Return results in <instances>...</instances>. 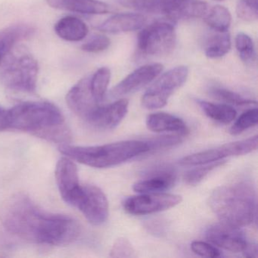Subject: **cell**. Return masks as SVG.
I'll use <instances>...</instances> for the list:
<instances>
[{
    "label": "cell",
    "instance_id": "6da1fadb",
    "mask_svg": "<svg viewBox=\"0 0 258 258\" xmlns=\"http://www.w3.org/2000/svg\"><path fill=\"white\" fill-rule=\"evenodd\" d=\"M0 221L10 233L35 244L67 245L78 239L81 232L75 219L43 211L22 192L12 195L3 202Z\"/></svg>",
    "mask_w": 258,
    "mask_h": 258
},
{
    "label": "cell",
    "instance_id": "7a4b0ae2",
    "mask_svg": "<svg viewBox=\"0 0 258 258\" xmlns=\"http://www.w3.org/2000/svg\"><path fill=\"white\" fill-rule=\"evenodd\" d=\"M9 130L23 131L60 145L69 144L71 131L58 107L48 102H26L8 109Z\"/></svg>",
    "mask_w": 258,
    "mask_h": 258
},
{
    "label": "cell",
    "instance_id": "3957f363",
    "mask_svg": "<svg viewBox=\"0 0 258 258\" xmlns=\"http://www.w3.org/2000/svg\"><path fill=\"white\" fill-rule=\"evenodd\" d=\"M209 205L221 223L244 227L256 218V190L245 181L221 185L211 193Z\"/></svg>",
    "mask_w": 258,
    "mask_h": 258
},
{
    "label": "cell",
    "instance_id": "277c9868",
    "mask_svg": "<svg viewBox=\"0 0 258 258\" xmlns=\"http://www.w3.org/2000/svg\"><path fill=\"white\" fill-rule=\"evenodd\" d=\"M60 152L73 161L95 168H107L123 164L150 152L148 141L128 140L96 146L60 145Z\"/></svg>",
    "mask_w": 258,
    "mask_h": 258
},
{
    "label": "cell",
    "instance_id": "5b68a950",
    "mask_svg": "<svg viewBox=\"0 0 258 258\" xmlns=\"http://www.w3.org/2000/svg\"><path fill=\"white\" fill-rule=\"evenodd\" d=\"M38 75L37 59L24 46L16 45L0 64V80L13 91L35 93Z\"/></svg>",
    "mask_w": 258,
    "mask_h": 258
},
{
    "label": "cell",
    "instance_id": "8992f818",
    "mask_svg": "<svg viewBox=\"0 0 258 258\" xmlns=\"http://www.w3.org/2000/svg\"><path fill=\"white\" fill-rule=\"evenodd\" d=\"M176 34L174 26L167 22H156L139 34V52L145 55H165L174 49Z\"/></svg>",
    "mask_w": 258,
    "mask_h": 258
},
{
    "label": "cell",
    "instance_id": "52a82bcc",
    "mask_svg": "<svg viewBox=\"0 0 258 258\" xmlns=\"http://www.w3.org/2000/svg\"><path fill=\"white\" fill-rule=\"evenodd\" d=\"M188 76L186 66H178L170 69L148 89L142 98V105L149 110L165 106L169 98L185 84Z\"/></svg>",
    "mask_w": 258,
    "mask_h": 258
},
{
    "label": "cell",
    "instance_id": "ba28073f",
    "mask_svg": "<svg viewBox=\"0 0 258 258\" xmlns=\"http://www.w3.org/2000/svg\"><path fill=\"white\" fill-rule=\"evenodd\" d=\"M257 143L258 137L256 135L245 140L226 143L215 149L184 157L179 163L182 166H199L221 161L229 157L247 155L256 150Z\"/></svg>",
    "mask_w": 258,
    "mask_h": 258
},
{
    "label": "cell",
    "instance_id": "9c48e42d",
    "mask_svg": "<svg viewBox=\"0 0 258 258\" xmlns=\"http://www.w3.org/2000/svg\"><path fill=\"white\" fill-rule=\"evenodd\" d=\"M123 202V209L132 215H147L167 211L182 202V196L167 193H140Z\"/></svg>",
    "mask_w": 258,
    "mask_h": 258
},
{
    "label": "cell",
    "instance_id": "30bf717a",
    "mask_svg": "<svg viewBox=\"0 0 258 258\" xmlns=\"http://www.w3.org/2000/svg\"><path fill=\"white\" fill-rule=\"evenodd\" d=\"M55 179L58 191L63 200L76 208L83 194V185L80 182L78 167L73 160L63 157L55 167Z\"/></svg>",
    "mask_w": 258,
    "mask_h": 258
},
{
    "label": "cell",
    "instance_id": "8fae6325",
    "mask_svg": "<svg viewBox=\"0 0 258 258\" xmlns=\"http://www.w3.org/2000/svg\"><path fill=\"white\" fill-rule=\"evenodd\" d=\"M76 208L94 226L103 224L108 217L109 207L105 193L96 185H83V194Z\"/></svg>",
    "mask_w": 258,
    "mask_h": 258
},
{
    "label": "cell",
    "instance_id": "7c38bea8",
    "mask_svg": "<svg viewBox=\"0 0 258 258\" xmlns=\"http://www.w3.org/2000/svg\"><path fill=\"white\" fill-rule=\"evenodd\" d=\"M90 77L91 75L80 80L66 96V102L69 108L87 123L101 104L96 100L92 93Z\"/></svg>",
    "mask_w": 258,
    "mask_h": 258
},
{
    "label": "cell",
    "instance_id": "4fadbf2b",
    "mask_svg": "<svg viewBox=\"0 0 258 258\" xmlns=\"http://www.w3.org/2000/svg\"><path fill=\"white\" fill-rule=\"evenodd\" d=\"M205 236L214 245L233 253L242 252L247 244L240 228L221 222L210 226L205 232Z\"/></svg>",
    "mask_w": 258,
    "mask_h": 258
},
{
    "label": "cell",
    "instance_id": "5bb4252c",
    "mask_svg": "<svg viewBox=\"0 0 258 258\" xmlns=\"http://www.w3.org/2000/svg\"><path fill=\"white\" fill-rule=\"evenodd\" d=\"M162 71V64L158 63L142 66L117 84L110 92V96L118 98L134 93L152 82Z\"/></svg>",
    "mask_w": 258,
    "mask_h": 258
},
{
    "label": "cell",
    "instance_id": "9a60e30c",
    "mask_svg": "<svg viewBox=\"0 0 258 258\" xmlns=\"http://www.w3.org/2000/svg\"><path fill=\"white\" fill-rule=\"evenodd\" d=\"M129 102L122 99L108 104L99 105L87 123L96 129L110 131L117 127L127 114Z\"/></svg>",
    "mask_w": 258,
    "mask_h": 258
},
{
    "label": "cell",
    "instance_id": "2e32d148",
    "mask_svg": "<svg viewBox=\"0 0 258 258\" xmlns=\"http://www.w3.org/2000/svg\"><path fill=\"white\" fill-rule=\"evenodd\" d=\"M176 180L174 169L160 166L148 172L146 177L134 184L133 188L138 193H160L170 189Z\"/></svg>",
    "mask_w": 258,
    "mask_h": 258
},
{
    "label": "cell",
    "instance_id": "e0dca14e",
    "mask_svg": "<svg viewBox=\"0 0 258 258\" xmlns=\"http://www.w3.org/2000/svg\"><path fill=\"white\" fill-rule=\"evenodd\" d=\"M147 19L138 13H121L114 15L97 27L99 31L108 34H121L141 29L146 25Z\"/></svg>",
    "mask_w": 258,
    "mask_h": 258
},
{
    "label": "cell",
    "instance_id": "ac0fdd59",
    "mask_svg": "<svg viewBox=\"0 0 258 258\" xmlns=\"http://www.w3.org/2000/svg\"><path fill=\"white\" fill-rule=\"evenodd\" d=\"M53 8L83 15H103L111 11L109 6L99 0H47Z\"/></svg>",
    "mask_w": 258,
    "mask_h": 258
},
{
    "label": "cell",
    "instance_id": "d6986e66",
    "mask_svg": "<svg viewBox=\"0 0 258 258\" xmlns=\"http://www.w3.org/2000/svg\"><path fill=\"white\" fill-rule=\"evenodd\" d=\"M34 29L30 25H12L0 31V64L18 43L32 37Z\"/></svg>",
    "mask_w": 258,
    "mask_h": 258
},
{
    "label": "cell",
    "instance_id": "ffe728a7",
    "mask_svg": "<svg viewBox=\"0 0 258 258\" xmlns=\"http://www.w3.org/2000/svg\"><path fill=\"white\" fill-rule=\"evenodd\" d=\"M146 126L149 131L155 133L174 132L184 137L188 133V127L182 119L164 112L149 114L146 119Z\"/></svg>",
    "mask_w": 258,
    "mask_h": 258
},
{
    "label": "cell",
    "instance_id": "44dd1931",
    "mask_svg": "<svg viewBox=\"0 0 258 258\" xmlns=\"http://www.w3.org/2000/svg\"><path fill=\"white\" fill-rule=\"evenodd\" d=\"M208 13V4L201 0H176L167 12V17L173 22L199 19Z\"/></svg>",
    "mask_w": 258,
    "mask_h": 258
},
{
    "label": "cell",
    "instance_id": "7402d4cb",
    "mask_svg": "<svg viewBox=\"0 0 258 258\" xmlns=\"http://www.w3.org/2000/svg\"><path fill=\"white\" fill-rule=\"evenodd\" d=\"M55 34L68 42H79L84 40L89 33L88 27L78 18L68 16L61 18L54 27Z\"/></svg>",
    "mask_w": 258,
    "mask_h": 258
},
{
    "label": "cell",
    "instance_id": "603a6c76",
    "mask_svg": "<svg viewBox=\"0 0 258 258\" xmlns=\"http://www.w3.org/2000/svg\"><path fill=\"white\" fill-rule=\"evenodd\" d=\"M119 4L136 11L167 14L176 0H117Z\"/></svg>",
    "mask_w": 258,
    "mask_h": 258
},
{
    "label": "cell",
    "instance_id": "cb8c5ba5",
    "mask_svg": "<svg viewBox=\"0 0 258 258\" xmlns=\"http://www.w3.org/2000/svg\"><path fill=\"white\" fill-rule=\"evenodd\" d=\"M205 115L211 120L223 124H228L235 120L237 112L235 108L227 104H215L205 101H198Z\"/></svg>",
    "mask_w": 258,
    "mask_h": 258
},
{
    "label": "cell",
    "instance_id": "d4e9b609",
    "mask_svg": "<svg viewBox=\"0 0 258 258\" xmlns=\"http://www.w3.org/2000/svg\"><path fill=\"white\" fill-rule=\"evenodd\" d=\"M231 49V39L228 31L217 32L208 39L205 46V55L209 58H221Z\"/></svg>",
    "mask_w": 258,
    "mask_h": 258
},
{
    "label": "cell",
    "instance_id": "484cf974",
    "mask_svg": "<svg viewBox=\"0 0 258 258\" xmlns=\"http://www.w3.org/2000/svg\"><path fill=\"white\" fill-rule=\"evenodd\" d=\"M205 21L210 28L217 32H225L230 27L232 16L226 7L215 6L205 15Z\"/></svg>",
    "mask_w": 258,
    "mask_h": 258
},
{
    "label": "cell",
    "instance_id": "4316f807",
    "mask_svg": "<svg viewBox=\"0 0 258 258\" xmlns=\"http://www.w3.org/2000/svg\"><path fill=\"white\" fill-rule=\"evenodd\" d=\"M111 71L106 67L98 69L90 77L92 93L99 103H102L106 95L107 89L111 80Z\"/></svg>",
    "mask_w": 258,
    "mask_h": 258
},
{
    "label": "cell",
    "instance_id": "83f0119b",
    "mask_svg": "<svg viewBox=\"0 0 258 258\" xmlns=\"http://www.w3.org/2000/svg\"><path fill=\"white\" fill-rule=\"evenodd\" d=\"M235 47L244 62L251 64L256 59V52L253 40L244 33H238L235 37Z\"/></svg>",
    "mask_w": 258,
    "mask_h": 258
},
{
    "label": "cell",
    "instance_id": "f1b7e54d",
    "mask_svg": "<svg viewBox=\"0 0 258 258\" xmlns=\"http://www.w3.org/2000/svg\"><path fill=\"white\" fill-rule=\"evenodd\" d=\"M257 122V109L251 108V109L247 110L240 115L236 121L231 126L229 133L233 136L239 135L249 128L256 126Z\"/></svg>",
    "mask_w": 258,
    "mask_h": 258
},
{
    "label": "cell",
    "instance_id": "f546056e",
    "mask_svg": "<svg viewBox=\"0 0 258 258\" xmlns=\"http://www.w3.org/2000/svg\"><path fill=\"white\" fill-rule=\"evenodd\" d=\"M211 96L221 102L226 104L237 105V106H244V105H253L256 102L251 99H245L240 96L238 93H234L229 90L223 88H212L211 90Z\"/></svg>",
    "mask_w": 258,
    "mask_h": 258
},
{
    "label": "cell",
    "instance_id": "4dcf8cb0",
    "mask_svg": "<svg viewBox=\"0 0 258 258\" xmlns=\"http://www.w3.org/2000/svg\"><path fill=\"white\" fill-rule=\"evenodd\" d=\"M225 161H219L209 164L199 165L200 167L190 170L184 175V180L188 185H196L202 182L214 169L220 167L224 164Z\"/></svg>",
    "mask_w": 258,
    "mask_h": 258
},
{
    "label": "cell",
    "instance_id": "1f68e13d",
    "mask_svg": "<svg viewBox=\"0 0 258 258\" xmlns=\"http://www.w3.org/2000/svg\"><path fill=\"white\" fill-rule=\"evenodd\" d=\"M236 14L244 22H251L257 20V0H238Z\"/></svg>",
    "mask_w": 258,
    "mask_h": 258
},
{
    "label": "cell",
    "instance_id": "d6a6232c",
    "mask_svg": "<svg viewBox=\"0 0 258 258\" xmlns=\"http://www.w3.org/2000/svg\"><path fill=\"white\" fill-rule=\"evenodd\" d=\"M110 256L115 258L136 257L137 253L129 240L125 238H119L116 240L110 250Z\"/></svg>",
    "mask_w": 258,
    "mask_h": 258
},
{
    "label": "cell",
    "instance_id": "836d02e7",
    "mask_svg": "<svg viewBox=\"0 0 258 258\" xmlns=\"http://www.w3.org/2000/svg\"><path fill=\"white\" fill-rule=\"evenodd\" d=\"M183 137L184 136L176 134L175 135L155 137L152 140H148V143L150 146V152H155V151L173 147L176 145L179 144L182 141Z\"/></svg>",
    "mask_w": 258,
    "mask_h": 258
},
{
    "label": "cell",
    "instance_id": "e575fe53",
    "mask_svg": "<svg viewBox=\"0 0 258 258\" xmlns=\"http://www.w3.org/2000/svg\"><path fill=\"white\" fill-rule=\"evenodd\" d=\"M110 44H111V40L108 37L102 34H96L83 44L81 49L84 52H90V53H98L108 49Z\"/></svg>",
    "mask_w": 258,
    "mask_h": 258
},
{
    "label": "cell",
    "instance_id": "d590c367",
    "mask_svg": "<svg viewBox=\"0 0 258 258\" xmlns=\"http://www.w3.org/2000/svg\"><path fill=\"white\" fill-rule=\"evenodd\" d=\"M191 250L196 254L205 257H218L220 256V250L217 247L205 241H193L191 244Z\"/></svg>",
    "mask_w": 258,
    "mask_h": 258
},
{
    "label": "cell",
    "instance_id": "8d00e7d4",
    "mask_svg": "<svg viewBox=\"0 0 258 258\" xmlns=\"http://www.w3.org/2000/svg\"><path fill=\"white\" fill-rule=\"evenodd\" d=\"M8 130V109L0 106V132Z\"/></svg>",
    "mask_w": 258,
    "mask_h": 258
},
{
    "label": "cell",
    "instance_id": "74e56055",
    "mask_svg": "<svg viewBox=\"0 0 258 258\" xmlns=\"http://www.w3.org/2000/svg\"><path fill=\"white\" fill-rule=\"evenodd\" d=\"M243 254L246 257H256L257 256V247L255 244H248L242 251Z\"/></svg>",
    "mask_w": 258,
    "mask_h": 258
},
{
    "label": "cell",
    "instance_id": "f35d334b",
    "mask_svg": "<svg viewBox=\"0 0 258 258\" xmlns=\"http://www.w3.org/2000/svg\"><path fill=\"white\" fill-rule=\"evenodd\" d=\"M215 1H223V0H215Z\"/></svg>",
    "mask_w": 258,
    "mask_h": 258
}]
</instances>
